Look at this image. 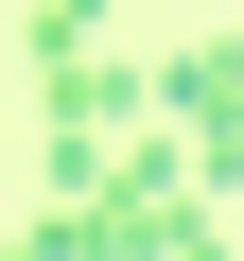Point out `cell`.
<instances>
[{"label": "cell", "instance_id": "obj_1", "mask_svg": "<svg viewBox=\"0 0 244 261\" xmlns=\"http://www.w3.org/2000/svg\"><path fill=\"white\" fill-rule=\"evenodd\" d=\"M140 105L175 122V174H192V192H227V174H244V53H157V70H140Z\"/></svg>", "mask_w": 244, "mask_h": 261}]
</instances>
